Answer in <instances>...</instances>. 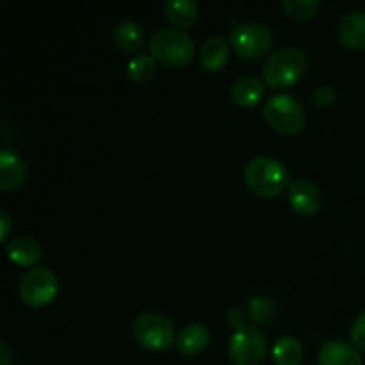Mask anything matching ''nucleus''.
I'll use <instances>...</instances> for the list:
<instances>
[{
    "instance_id": "1a4fd4ad",
    "label": "nucleus",
    "mask_w": 365,
    "mask_h": 365,
    "mask_svg": "<svg viewBox=\"0 0 365 365\" xmlns=\"http://www.w3.org/2000/svg\"><path fill=\"white\" fill-rule=\"evenodd\" d=\"M289 202L296 212L310 216L321 205V192L316 185L307 178H296L289 185Z\"/></svg>"
},
{
    "instance_id": "6e6552de",
    "label": "nucleus",
    "mask_w": 365,
    "mask_h": 365,
    "mask_svg": "<svg viewBox=\"0 0 365 365\" xmlns=\"http://www.w3.org/2000/svg\"><path fill=\"white\" fill-rule=\"evenodd\" d=\"M228 353L235 365H257L267 353L266 335L259 328L245 327L230 337Z\"/></svg>"
},
{
    "instance_id": "4be33fe9",
    "label": "nucleus",
    "mask_w": 365,
    "mask_h": 365,
    "mask_svg": "<svg viewBox=\"0 0 365 365\" xmlns=\"http://www.w3.org/2000/svg\"><path fill=\"white\" fill-rule=\"evenodd\" d=\"M282 6L294 20H310L319 9V0H284Z\"/></svg>"
},
{
    "instance_id": "20e7f679",
    "label": "nucleus",
    "mask_w": 365,
    "mask_h": 365,
    "mask_svg": "<svg viewBox=\"0 0 365 365\" xmlns=\"http://www.w3.org/2000/svg\"><path fill=\"white\" fill-rule=\"evenodd\" d=\"M264 116L267 123L282 134H296L305 127L303 106L291 95L278 93L269 96L264 103Z\"/></svg>"
},
{
    "instance_id": "b1692460",
    "label": "nucleus",
    "mask_w": 365,
    "mask_h": 365,
    "mask_svg": "<svg viewBox=\"0 0 365 365\" xmlns=\"http://www.w3.org/2000/svg\"><path fill=\"white\" fill-rule=\"evenodd\" d=\"M351 341L359 349L365 351V310L356 316V319L351 324Z\"/></svg>"
},
{
    "instance_id": "f3484780",
    "label": "nucleus",
    "mask_w": 365,
    "mask_h": 365,
    "mask_svg": "<svg viewBox=\"0 0 365 365\" xmlns=\"http://www.w3.org/2000/svg\"><path fill=\"white\" fill-rule=\"evenodd\" d=\"M113 41L123 52H135L145 43V31L134 20H123L113 29Z\"/></svg>"
},
{
    "instance_id": "9b49d317",
    "label": "nucleus",
    "mask_w": 365,
    "mask_h": 365,
    "mask_svg": "<svg viewBox=\"0 0 365 365\" xmlns=\"http://www.w3.org/2000/svg\"><path fill=\"white\" fill-rule=\"evenodd\" d=\"M25 178V163L14 150L4 148L0 152V189L11 191L20 187Z\"/></svg>"
},
{
    "instance_id": "0eeeda50",
    "label": "nucleus",
    "mask_w": 365,
    "mask_h": 365,
    "mask_svg": "<svg viewBox=\"0 0 365 365\" xmlns=\"http://www.w3.org/2000/svg\"><path fill=\"white\" fill-rule=\"evenodd\" d=\"M20 296L25 305L43 307L53 299L59 291V280L56 273L45 266L32 267L21 277L20 280Z\"/></svg>"
},
{
    "instance_id": "7ed1b4c3",
    "label": "nucleus",
    "mask_w": 365,
    "mask_h": 365,
    "mask_svg": "<svg viewBox=\"0 0 365 365\" xmlns=\"http://www.w3.org/2000/svg\"><path fill=\"white\" fill-rule=\"evenodd\" d=\"M150 56L170 66H182L195 57V41L182 29H159L148 43Z\"/></svg>"
},
{
    "instance_id": "a878e982",
    "label": "nucleus",
    "mask_w": 365,
    "mask_h": 365,
    "mask_svg": "<svg viewBox=\"0 0 365 365\" xmlns=\"http://www.w3.org/2000/svg\"><path fill=\"white\" fill-rule=\"evenodd\" d=\"M11 227H13V220H11L9 212L2 207V209H0V239H2V241H6L7 235H9Z\"/></svg>"
},
{
    "instance_id": "f257e3e1",
    "label": "nucleus",
    "mask_w": 365,
    "mask_h": 365,
    "mask_svg": "<svg viewBox=\"0 0 365 365\" xmlns=\"http://www.w3.org/2000/svg\"><path fill=\"white\" fill-rule=\"evenodd\" d=\"M307 63V53L298 46L274 50L262 66L264 81L274 89L291 88L305 73Z\"/></svg>"
},
{
    "instance_id": "393cba45",
    "label": "nucleus",
    "mask_w": 365,
    "mask_h": 365,
    "mask_svg": "<svg viewBox=\"0 0 365 365\" xmlns=\"http://www.w3.org/2000/svg\"><path fill=\"white\" fill-rule=\"evenodd\" d=\"M245 321H246V316L241 309H230L227 312V323L230 324L232 328H235V331L245 328Z\"/></svg>"
},
{
    "instance_id": "4468645a",
    "label": "nucleus",
    "mask_w": 365,
    "mask_h": 365,
    "mask_svg": "<svg viewBox=\"0 0 365 365\" xmlns=\"http://www.w3.org/2000/svg\"><path fill=\"white\" fill-rule=\"evenodd\" d=\"M228 57H230L228 41L221 34L210 36L200 48V61H202L203 68L209 71H220L221 68H225Z\"/></svg>"
},
{
    "instance_id": "f8f14e48",
    "label": "nucleus",
    "mask_w": 365,
    "mask_h": 365,
    "mask_svg": "<svg viewBox=\"0 0 365 365\" xmlns=\"http://www.w3.org/2000/svg\"><path fill=\"white\" fill-rule=\"evenodd\" d=\"M210 342V334L207 330L205 324L200 323H191L187 327H184L180 330V334L177 335V349L182 355H198L203 349L209 346Z\"/></svg>"
},
{
    "instance_id": "2eb2a0df",
    "label": "nucleus",
    "mask_w": 365,
    "mask_h": 365,
    "mask_svg": "<svg viewBox=\"0 0 365 365\" xmlns=\"http://www.w3.org/2000/svg\"><path fill=\"white\" fill-rule=\"evenodd\" d=\"M339 38L351 48L365 46V11H351L339 21Z\"/></svg>"
},
{
    "instance_id": "dca6fc26",
    "label": "nucleus",
    "mask_w": 365,
    "mask_h": 365,
    "mask_svg": "<svg viewBox=\"0 0 365 365\" xmlns=\"http://www.w3.org/2000/svg\"><path fill=\"white\" fill-rule=\"evenodd\" d=\"M6 252L7 257L20 266H32V264L39 262L43 255L41 245L36 239L27 237V235L14 237L13 241L7 242Z\"/></svg>"
},
{
    "instance_id": "aec40b11",
    "label": "nucleus",
    "mask_w": 365,
    "mask_h": 365,
    "mask_svg": "<svg viewBox=\"0 0 365 365\" xmlns=\"http://www.w3.org/2000/svg\"><path fill=\"white\" fill-rule=\"evenodd\" d=\"M248 314L255 323L266 324L273 321V317L277 316V303L269 296H252L248 302Z\"/></svg>"
},
{
    "instance_id": "a211bd4d",
    "label": "nucleus",
    "mask_w": 365,
    "mask_h": 365,
    "mask_svg": "<svg viewBox=\"0 0 365 365\" xmlns=\"http://www.w3.org/2000/svg\"><path fill=\"white\" fill-rule=\"evenodd\" d=\"M164 9L168 20L180 29L191 27L198 20V6L192 0H168Z\"/></svg>"
},
{
    "instance_id": "423d86ee",
    "label": "nucleus",
    "mask_w": 365,
    "mask_h": 365,
    "mask_svg": "<svg viewBox=\"0 0 365 365\" xmlns=\"http://www.w3.org/2000/svg\"><path fill=\"white\" fill-rule=\"evenodd\" d=\"M135 341L148 349L163 351V349L171 348L175 341V327L166 316L159 312H145L134 321Z\"/></svg>"
},
{
    "instance_id": "9d476101",
    "label": "nucleus",
    "mask_w": 365,
    "mask_h": 365,
    "mask_svg": "<svg viewBox=\"0 0 365 365\" xmlns=\"http://www.w3.org/2000/svg\"><path fill=\"white\" fill-rule=\"evenodd\" d=\"M319 365H364L359 351L344 341L324 342L317 353Z\"/></svg>"
},
{
    "instance_id": "bb28decb",
    "label": "nucleus",
    "mask_w": 365,
    "mask_h": 365,
    "mask_svg": "<svg viewBox=\"0 0 365 365\" xmlns=\"http://www.w3.org/2000/svg\"><path fill=\"white\" fill-rule=\"evenodd\" d=\"M0 362L2 365H11V355H9V349H7L6 342L0 344Z\"/></svg>"
},
{
    "instance_id": "412c9836",
    "label": "nucleus",
    "mask_w": 365,
    "mask_h": 365,
    "mask_svg": "<svg viewBox=\"0 0 365 365\" xmlns=\"http://www.w3.org/2000/svg\"><path fill=\"white\" fill-rule=\"evenodd\" d=\"M155 59L150 53H138L127 63V75L134 82H146L155 75Z\"/></svg>"
},
{
    "instance_id": "6ab92c4d",
    "label": "nucleus",
    "mask_w": 365,
    "mask_h": 365,
    "mask_svg": "<svg viewBox=\"0 0 365 365\" xmlns=\"http://www.w3.org/2000/svg\"><path fill=\"white\" fill-rule=\"evenodd\" d=\"M271 355L277 365H299L303 359V348L298 339L284 335L273 344Z\"/></svg>"
},
{
    "instance_id": "ddd939ff",
    "label": "nucleus",
    "mask_w": 365,
    "mask_h": 365,
    "mask_svg": "<svg viewBox=\"0 0 365 365\" xmlns=\"http://www.w3.org/2000/svg\"><path fill=\"white\" fill-rule=\"evenodd\" d=\"M264 93H266V86L260 78L253 77V75L239 77L230 89L232 100L241 107L257 106L264 98Z\"/></svg>"
},
{
    "instance_id": "39448f33",
    "label": "nucleus",
    "mask_w": 365,
    "mask_h": 365,
    "mask_svg": "<svg viewBox=\"0 0 365 365\" xmlns=\"http://www.w3.org/2000/svg\"><path fill=\"white\" fill-rule=\"evenodd\" d=\"M230 43L245 59H257L273 46V32L260 21H241L230 31Z\"/></svg>"
},
{
    "instance_id": "5701e85b",
    "label": "nucleus",
    "mask_w": 365,
    "mask_h": 365,
    "mask_svg": "<svg viewBox=\"0 0 365 365\" xmlns=\"http://www.w3.org/2000/svg\"><path fill=\"white\" fill-rule=\"evenodd\" d=\"M335 91L330 88V86H317L312 91L310 98H312V103L317 107H328L335 102Z\"/></svg>"
},
{
    "instance_id": "f03ea898",
    "label": "nucleus",
    "mask_w": 365,
    "mask_h": 365,
    "mask_svg": "<svg viewBox=\"0 0 365 365\" xmlns=\"http://www.w3.org/2000/svg\"><path fill=\"white\" fill-rule=\"evenodd\" d=\"M245 180L253 192L271 198L280 195L289 184V171L280 160L260 155L246 164Z\"/></svg>"
}]
</instances>
